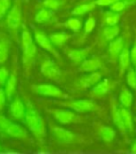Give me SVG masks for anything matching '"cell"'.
<instances>
[{
    "label": "cell",
    "instance_id": "obj_38",
    "mask_svg": "<svg viewBox=\"0 0 136 154\" xmlns=\"http://www.w3.org/2000/svg\"><path fill=\"white\" fill-rule=\"evenodd\" d=\"M6 99H7V95L5 93V90L0 88V110L4 107L5 104H6Z\"/></svg>",
    "mask_w": 136,
    "mask_h": 154
},
{
    "label": "cell",
    "instance_id": "obj_1",
    "mask_svg": "<svg viewBox=\"0 0 136 154\" xmlns=\"http://www.w3.org/2000/svg\"><path fill=\"white\" fill-rule=\"evenodd\" d=\"M24 120L27 127L35 137L42 139L46 137L47 128L45 121L34 106H29L27 107Z\"/></svg>",
    "mask_w": 136,
    "mask_h": 154
},
{
    "label": "cell",
    "instance_id": "obj_36",
    "mask_svg": "<svg viewBox=\"0 0 136 154\" xmlns=\"http://www.w3.org/2000/svg\"><path fill=\"white\" fill-rule=\"evenodd\" d=\"M8 77H10V75H8V70L6 67L0 68V86L6 84Z\"/></svg>",
    "mask_w": 136,
    "mask_h": 154
},
{
    "label": "cell",
    "instance_id": "obj_29",
    "mask_svg": "<svg viewBox=\"0 0 136 154\" xmlns=\"http://www.w3.org/2000/svg\"><path fill=\"white\" fill-rule=\"evenodd\" d=\"M65 26L73 32H78L82 28V22L77 18H69L65 23Z\"/></svg>",
    "mask_w": 136,
    "mask_h": 154
},
{
    "label": "cell",
    "instance_id": "obj_39",
    "mask_svg": "<svg viewBox=\"0 0 136 154\" xmlns=\"http://www.w3.org/2000/svg\"><path fill=\"white\" fill-rule=\"evenodd\" d=\"M130 52H131V60L132 65L136 66V39Z\"/></svg>",
    "mask_w": 136,
    "mask_h": 154
},
{
    "label": "cell",
    "instance_id": "obj_30",
    "mask_svg": "<svg viewBox=\"0 0 136 154\" xmlns=\"http://www.w3.org/2000/svg\"><path fill=\"white\" fill-rule=\"evenodd\" d=\"M133 1H127V0H116L112 5H110V10L115 12H121Z\"/></svg>",
    "mask_w": 136,
    "mask_h": 154
},
{
    "label": "cell",
    "instance_id": "obj_42",
    "mask_svg": "<svg viewBox=\"0 0 136 154\" xmlns=\"http://www.w3.org/2000/svg\"><path fill=\"white\" fill-rule=\"evenodd\" d=\"M135 72H136V68H135Z\"/></svg>",
    "mask_w": 136,
    "mask_h": 154
},
{
    "label": "cell",
    "instance_id": "obj_16",
    "mask_svg": "<svg viewBox=\"0 0 136 154\" xmlns=\"http://www.w3.org/2000/svg\"><path fill=\"white\" fill-rule=\"evenodd\" d=\"M119 71L120 75L124 74L126 70H128L130 68L131 65V52L128 48V46H124L121 53L119 56Z\"/></svg>",
    "mask_w": 136,
    "mask_h": 154
},
{
    "label": "cell",
    "instance_id": "obj_34",
    "mask_svg": "<svg viewBox=\"0 0 136 154\" xmlns=\"http://www.w3.org/2000/svg\"><path fill=\"white\" fill-rule=\"evenodd\" d=\"M11 7V0H0V20H2Z\"/></svg>",
    "mask_w": 136,
    "mask_h": 154
},
{
    "label": "cell",
    "instance_id": "obj_7",
    "mask_svg": "<svg viewBox=\"0 0 136 154\" xmlns=\"http://www.w3.org/2000/svg\"><path fill=\"white\" fill-rule=\"evenodd\" d=\"M35 40L42 49L48 51L49 52H50L52 54V55H54L57 58L60 57V54L56 51L55 49H54L53 44L51 43L50 38H48L44 32L39 31V30H35Z\"/></svg>",
    "mask_w": 136,
    "mask_h": 154
},
{
    "label": "cell",
    "instance_id": "obj_24",
    "mask_svg": "<svg viewBox=\"0 0 136 154\" xmlns=\"http://www.w3.org/2000/svg\"><path fill=\"white\" fill-rule=\"evenodd\" d=\"M119 27L116 25H107L105 28L103 30V37L106 41H111L115 38L119 34Z\"/></svg>",
    "mask_w": 136,
    "mask_h": 154
},
{
    "label": "cell",
    "instance_id": "obj_12",
    "mask_svg": "<svg viewBox=\"0 0 136 154\" xmlns=\"http://www.w3.org/2000/svg\"><path fill=\"white\" fill-rule=\"evenodd\" d=\"M124 48V38H116L110 41L108 45V53L113 60L119 59V54L121 53Z\"/></svg>",
    "mask_w": 136,
    "mask_h": 154
},
{
    "label": "cell",
    "instance_id": "obj_14",
    "mask_svg": "<svg viewBox=\"0 0 136 154\" xmlns=\"http://www.w3.org/2000/svg\"><path fill=\"white\" fill-rule=\"evenodd\" d=\"M103 67V62L98 57H92L89 59H85L83 62H81L80 69L85 72H94Z\"/></svg>",
    "mask_w": 136,
    "mask_h": 154
},
{
    "label": "cell",
    "instance_id": "obj_21",
    "mask_svg": "<svg viewBox=\"0 0 136 154\" xmlns=\"http://www.w3.org/2000/svg\"><path fill=\"white\" fill-rule=\"evenodd\" d=\"M10 54V41L7 38H0V65H3L8 60Z\"/></svg>",
    "mask_w": 136,
    "mask_h": 154
},
{
    "label": "cell",
    "instance_id": "obj_41",
    "mask_svg": "<svg viewBox=\"0 0 136 154\" xmlns=\"http://www.w3.org/2000/svg\"><path fill=\"white\" fill-rule=\"evenodd\" d=\"M127 1H133L134 2V1H136V0H127Z\"/></svg>",
    "mask_w": 136,
    "mask_h": 154
},
{
    "label": "cell",
    "instance_id": "obj_23",
    "mask_svg": "<svg viewBox=\"0 0 136 154\" xmlns=\"http://www.w3.org/2000/svg\"><path fill=\"white\" fill-rule=\"evenodd\" d=\"M119 102L121 106L130 108L132 106L133 102V95L128 88H124L119 95Z\"/></svg>",
    "mask_w": 136,
    "mask_h": 154
},
{
    "label": "cell",
    "instance_id": "obj_31",
    "mask_svg": "<svg viewBox=\"0 0 136 154\" xmlns=\"http://www.w3.org/2000/svg\"><path fill=\"white\" fill-rule=\"evenodd\" d=\"M42 5L43 8H46L50 11H55L61 8V6L62 5V0H44Z\"/></svg>",
    "mask_w": 136,
    "mask_h": 154
},
{
    "label": "cell",
    "instance_id": "obj_10",
    "mask_svg": "<svg viewBox=\"0 0 136 154\" xmlns=\"http://www.w3.org/2000/svg\"><path fill=\"white\" fill-rule=\"evenodd\" d=\"M55 120L62 124H70L77 119V115L70 109H55L52 111Z\"/></svg>",
    "mask_w": 136,
    "mask_h": 154
},
{
    "label": "cell",
    "instance_id": "obj_19",
    "mask_svg": "<svg viewBox=\"0 0 136 154\" xmlns=\"http://www.w3.org/2000/svg\"><path fill=\"white\" fill-rule=\"evenodd\" d=\"M89 54L88 49H77L72 50L68 52V58L75 63H81L83 62Z\"/></svg>",
    "mask_w": 136,
    "mask_h": 154
},
{
    "label": "cell",
    "instance_id": "obj_25",
    "mask_svg": "<svg viewBox=\"0 0 136 154\" xmlns=\"http://www.w3.org/2000/svg\"><path fill=\"white\" fill-rule=\"evenodd\" d=\"M120 112L122 116L123 122L126 126V129L128 132H131L133 130V117L131 112L129 110V108L127 107H121Z\"/></svg>",
    "mask_w": 136,
    "mask_h": 154
},
{
    "label": "cell",
    "instance_id": "obj_8",
    "mask_svg": "<svg viewBox=\"0 0 136 154\" xmlns=\"http://www.w3.org/2000/svg\"><path fill=\"white\" fill-rule=\"evenodd\" d=\"M52 134L55 137V139L63 144H71L74 143L76 140V134L74 133H72L71 131L65 129L62 127H59V126H54L52 127Z\"/></svg>",
    "mask_w": 136,
    "mask_h": 154
},
{
    "label": "cell",
    "instance_id": "obj_2",
    "mask_svg": "<svg viewBox=\"0 0 136 154\" xmlns=\"http://www.w3.org/2000/svg\"><path fill=\"white\" fill-rule=\"evenodd\" d=\"M0 133L15 138H26L27 133L21 125L8 120L6 117L0 115Z\"/></svg>",
    "mask_w": 136,
    "mask_h": 154
},
{
    "label": "cell",
    "instance_id": "obj_4",
    "mask_svg": "<svg viewBox=\"0 0 136 154\" xmlns=\"http://www.w3.org/2000/svg\"><path fill=\"white\" fill-rule=\"evenodd\" d=\"M33 92L43 96L55 97V98H67V95L62 91L52 84H38L32 86Z\"/></svg>",
    "mask_w": 136,
    "mask_h": 154
},
{
    "label": "cell",
    "instance_id": "obj_17",
    "mask_svg": "<svg viewBox=\"0 0 136 154\" xmlns=\"http://www.w3.org/2000/svg\"><path fill=\"white\" fill-rule=\"evenodd\" d=\"M111 107H112V119H113V122L116 124V126L117 128H119V130L121 133L128 132V131H127V129H126V126H125L124 122H123V120H122L120 108L117 106L116 102L112 103Z\"/></svg>",
    "mask_w": 136,
    "mask_h": 154
},
{
    "label": "cell",
    "instance_id": "obj_33",
    "mask_svg": "<svg viewBox=\"0 0 136 154\" xmlns=\"http://www.w3.org/2000/svg\"><path fill=\"white\" fill-rule=\"evenodd\" d=\"M33 43L34 41H33L31 33L28 30H23L22 32V49L29 47Z\"/></svg>",
    "mask_w": 136,
    "mask_h": 154
},
{
    "label": "cell",
    "instance_id": "obj_27",
    "mask_svg": "<svg viewBox=\"0 0 136 154\" xmlns=\"http://www.w3.org/2000/svg\"><path fill=\"white\" fill-rule=\"evenodd\" d=\"M69 38L70 35L66 33H54L50 37L51 43L56 46H62L69 40Z\"/></svg>",
    "mask_w": 136,
    "mask_h": 154
},
{
    "label": "cell",
    "instance_id": "obj_3",
    "mask_svg": "<svg viewBox=\"0 0 136 154\" xmlns=\"http://www.w3.org/2000/svg\"><path fill=\"white\" fill-rule=\"evenodd\" d=\"M23 23L22 7L19 0H17L14 6L11 8L7 14V25L8 28L12 32H16L20 29Z\"/></svg>",
    "mask_w": 136,
    "mask_h": 154
},
{
    "label": "cell",
    "instance_id": "obj_9",
    "mask_svg": "<svg viewBox=\"0 0 136 154\" xmlns=\"http://www.w3.org/2000/svg\"><path fill=\"white\" fill-rule=\"evenodd\" d=\"M40 71L45 77L51 79H55L61 75L60 68L55 65V63L50 59L45 60L42 63Z\"/></svg>",
    "mask_w": 136,
    "mask_h": 154
},
{
    "label": "cell",
    "instance_id": "obj_13",
    "mask_svg": "<svg viewBox=\"0 0 136 154\" xmlns=\"http://www.w3.org/2000/svg\"><path fill=\"white\" fill-rule=\"evenodd\" d=\"M10 111H11V115L12 116L14 120L21 121L24 119V117H25L26 107L21 100L16 99V100L12 101V103L11 104Z\"/></svg>",
    "mask_w": 136,
    "mask_h": 154
},
{
    "label": "cell",
    "instance_id": "obj_26",
    "mask_svg": "<svg viewBox=\"0 0 136 154\" xmlns=\"http://www.w3.org/2000/svg\"><path fill=\"white\" fill-rule=\"evenodd\" d=\"M99 133L102 139L107 143L112 142L116 137V131L109 126H102L99 130Z\"/></svg>",
    "mask_w": 136,
    "mask_h": 154
},
{
    "label": "cell",
    "instance_id": "obj_5",
    "mask_svg": "<svg viewBox=\"0 0 136 154\" xmlns=\"http://www.w3.org/2000/svg\"><path fill=\"white\" fill-rule=\"evenodd\" d=\"M62 106H65L70 109L74 110L78 113H85V112H90L96 110L98 106L97 105L92 101L88 100V99H79V100L76 101H70L62 103Z\"/></svg>",
    "mask_w": 136,
    "mask_h": 154
},
{
    "label": "cell",
    "instance_id": "obj_28",
    "mask_svg": "<svg viewBox=\"0 0 136 154\" xmlns=\"http://www.w3.org/2000/svg\"><path fill=\"white\" fill-rule=\"evenodd\" d=\"M120 13L115 11H108L104 16V23L106 25H116L120 20Z\"/></svg>",
    "mask_w": 136,
    "mask_h": 154
},
{
    "label": "cell",
    "instance_id": "obj_37",
    "mask_svg": "<svg viewBox=\"0 0 136 154\" xmlns=\"http://www.w3.org/2000/svg\"><path fill=\"white\" fill-rule=\"evenodd\" d=\"M116 0H95V3L97 6H101V7H107L112 5Z\"/></svg>",
    "mask_w": 136,
    "mask_h": 154
},
{
    "label": "cell",
    "instance_id": "obj_20",
    "mask_svg": "<svg viewBox=\"0 0 136 154\" xmlns=\"http://www.w3.org/2000/svg\"><path fill=\"white\" fill-rule=\"evenodd\" d=\"M96 3L94 2H88V3H84V4H81L77 6L75 8H73L72 11V14L75 15V16H82L85 15L86 13L92 11V10H94L95 7H96Z\"/></svg>",
    "mask_w": 136,
    "mask_h": 154
},
{
    "label": "cell",
    "instance_id": "obj_32",
    "mask_svg": "<svg viewBox=\"0 0 136 154\" xmlns=\"http://www.w3.org/2000/svg\"><path fill=\"white\" fill-rule=\"evenodd\" d=\"M126 80L128 85L136 91V72L132 68H129L128 72H127V76H126Z\"/></svg>",
    "mask_w": 136,
    "mask_h": 154
},
{
    "label": "cell",
    "instance_id": "obj_22",
    "mask_svg": "<svg viewBox=\"0 0 136 154\" xmlns=\"http://www.w3.org/2000/svg\"><path fill=\"white\" fill-rule=\"evenodd\" d=\"M53 17L52 11H50L46 8H42L39 10L35 16V21L38 23H45L50 22Z\"/></svg>",
    "mask_w": 136,
    "mask_h": 154
},
{
    "label": "cell",
    "instance_id": "obj_35",
    "mask_svg": "<svg viewBox=\"0 0 136 154\" xmlns=\"http://www.w3.org/2000/svg\"><path fill=\"white\" fill-rule=\"evenodd\" d=\"M96 25V19L93 17H89L84 24V33L85 35H88L92 33Z\"/></svg>",
    "mask_w": 136,
    "mask_h": 154
},
{
    "label": "cell",
    "instance_id": "obj_40",
    "mask_svg": "<svg viewBox=\"0 0 136 154\" xmlns=\"http://www.w3.org/2000/svg\"><path fill=\"white\" fill-rule=\"evenodd\" d=\"M131 151H132V152H136V141H135V142L133 143V145H132Z\"/></svg>",
    "mask_w": 136,
    "mask_h": 154
},
{
    "label": "cell",
    "instance_id": "obj_6",
    "mask_svg": "<svg viewBox=\"0 0 136 154\" xmlns=\"http://www.w3.org/2000/svg\"><path fill=\"white\" fill-rule=\"evenodd\" d=\"M115 82L109 79H104V80H100L99 82L93 86L92 89V95L96 98H101L106 95L115 87Z\"/></svg>",
    "mask_w": 136,
    "mask_h": 154
},
{
    "label": "cell",
    "instance_id": "obj_11",
    "mask_svg": "<svg viewBox=\"0 0 136 154\" xmlns=\"http://www.w3.org/2000/svg\"><path fill=\"white\" fill-rule=\"evenodd\" d=\"M101 79H102V75L99 72H95V71L90 72L89 75H86L79 79L77 86L80 89H88L96 85Z\"/></svg>",
    "mask_w": 136,
    "mask_h": 154
},
{
    "label": "cell",
    "instance_id": "obj_15",
    "mask_svg": "<svg viewBox=\"0 0 136 154\" xmlns=\"http://www.w3.org/2000/svg\"><path fill=\"white\" fill-rule=\"evenodd\" d=\"M23 51V66L26 70L30 69L33 60L37 54V46L33 43L31 44L29 47L22 49Z\"/></svg>",
    "mask_w": 136,
    "mask_h": 154
},
{
    "label": "cell",
    "instance_id": "obj_18",
    "mask_svg": "<svg viewBox=\"0 0 136 154\" xmlns=\"http://www.w3.org/2000/svg\"><path fill=\"white\" fill-rule=\"evenodd\" d=\"M16 89H17V74L16 72H13L11 75H10L5 84V93L8 100H12V98L16 93Z\"/></svg>",
    "mask_w": 136,
    "mask_h": 154
}]
</instances>
